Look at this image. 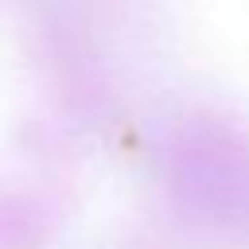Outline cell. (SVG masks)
I'll list each match as a JSON object with an SVG mask.
<instances>
[{
    "mask_svg": "<svg viewBox=\"0 0 249 249\" xmlns=\"http://www.w3.org/2000/svg\"><path fill=\"white\" fill-rule=\"evenodd\" d=\"M175 183L183 206L206 218H230L249 195V148L230 128L198 121L179 136Z\"/></svg>",
    "mask_w": 249,
    "mask_h": 249,
    "instance_id": "obj_1",
    "label": "cell"
}]
</instances>
